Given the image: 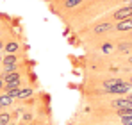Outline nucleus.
<instances>
[{
  "label": "nucleus",
  "instance_id": "nucleus-24",
  "mask_svg": "<svg viewBox=\"0 0 132 125\" xmlns=\"http://www.w3.org/2000/svg\"><path fill=\"white\" fill-rule=\"evenodd\" d=\"M130 84H132V77H130Z\"/></svg>",
  "mask_w": 132,
  "mask_h": 125
},
{
  "label": "nucleus",
  "instance_id": "nucleus-8",
  "mask_svg": "<svg viewBox=\"0 0 132 125\" xmlns=\"http://www.w3.org/2000/svg\"><path fill=\"white\" fill-rule=\"evenodd\" d=\"M13 97H9L7 93H4V95H0V107H9V105L13 104Z\"/></svg>",
  "mask_w": 132,
  "mask_h": 125
},
{
  "label": "nucleus",
  "instance_id": "nucleus-26",
  "mask_svg": "<svg viewBox=\"0 0 132 125\" xmlns=\"http://www.w3.org/2000/svg\"><path fill=\"white\" fill-rule=\"evenodd\" d=\"M25 125H29V123H25Z\"/></svg>",
  "mask_w": 132,
  "mask_h": 125
},
{
  "label": "nucleus",
  "instance_id": "nucleus-1",
  "mask_svg": "<svg viewBox=\"0 0 132 125\" xmlns=\"http://www.w3.org/2000/svg\"><path fill=\"white\" fill-rule=\"evenodd\" d=\"M127 18H132V5H125L121 9H118L114 13V20H127Z\"/></svg>",
  "mask_w": 132,
  "mask_h": 125
},
{
  "label": "nucleus",
  "instance_id": "nucleus-4",
  "mask_svg": "<svg viewBox=\"0 0 132 125\" xmlns=\"http://www.w3.org/2000/svg\"><path fill=\"white\" fill-rule=\"evenodd\" d=\"M112 107L114 109H130L132 107V98L130 97H127V98H118V100H114L112 102Z\"/></svg>",
  "mask_w": 132,
  "mask_h": 125
},
{
  "label": "nucleus",
  "instance_id": "nucleus-28",
  "mask_svg": "<svg viewBox=\"0 0 132 125\" xmlns=\"http://www.w3.org/2000/svg\"><path fill=\"white\" fill-rule=\"evenodd\" d=\"M130 95H132V91H130Z\"/></svg>",
  "mask_w": 132,
  "mask_h": 125
},
{
  "label": "nucleus",
  "instance_id": "nucleus-15",
  "mask_svg": "<svg viewBox=\"0 0 132 125\" xmlns=\"http://www.w3.org/2000/svg\"><path fill=\"white\" fill-rule=\"evenodd\" d=\"M80 2H82V0H66V7H68V9L77 7V5H80Z\"/></svg>",
  "mask_w": 132,
  "mask_h": 125
},
{
  "label": "nucleus",
  "instance_id": "nucleus-9",
  "mask_svg": "<svg viewBox=\"0 0 132 125\" xmlns=\"http://www.w3.org/2000/svg\"><path fill=\"white\" fill-rule=\"evenodd\" d=\"M20 88V81H13V82H5L4 84V91H9V89H18Z\"/></svg>",
  "mask_w": 132,
  "mask_h": 125
},
{
  "label": "nucleus",
  "instance_id": "nucleus-25",
  "mask_svg": "<svg viewBox=\"0 0 132 125\" xmlns=\"http://www.w3.org/2000/svg\"><path fill=\"white\" fill-rule=\"evenodd\" d=\"M127 2H132V0H127Z\"/></svg>",
  "mask_w": 132,
  "mask_h": 125
},
{
  "label": "nucleus",
  "instance_id": "nucleus-2",
  "mask_svg": "<svg viewBox=\"0 0 132 125\" xmlns=\"http://www.w3.org/2000/svg\"><path fill=\"white\" fill-rule=\"evenodd\" d=\"M130 86H132L130 82H121V84H118V86H114V88H111L109 93H114V95H125V93L132 91Z\"/></svg>",
  "mask_w": 132,
  "mask_h": 125
},
{
  "label": "nucleus",
  "instance_id": "nucleus-17",
  "mask_svg": "<svg viewBox=\"0 0 132 125\" xmlns=\"http://www.w3.org/2000/svg\"><path fill=\"white\" fill-rule=\"evenodd\" d=\"M121 123L123 125H132V118H121Z\"/></svg>",
  "mask_w": 132,
  "mask_h": 125
},
{
  "label": "nucleus",
  "instance_id": "nucleus-27",
  "mask_svg": "<svg viewBox=\"0 0 132 125\" xmlns=\"http://www.w3.org/2000/svg\"><path fill=\"white\" fill-rule=\"evenodd\" d=\"M130 5H132V2H130Z\"/></svg>",
  "mask_w": 132,
  "mask_h": 125
},
{
  "label": "nucleus",
  "instance_id": "nucleus-23",
  "mask_svg": "<svg viewBox=\"0 0 132 125\" xmlns=\"http://www.w3.org/2000/svg\"><path fill=\"white\" fill-rule=\"evenodd\" d=\"M130 64H132V57H130Z\"/></svg>",
  "mask_w": 132,
  "mask_h": 125
},
{
  "label": "nucleus",
  "instance_id": "nucleus-20",
  "mask_svg": "<svg viewBox=\"0 0 132 125\" xmlns=\"http://www.w3.org/2000/svg\"><path fill=\"white\" fill-rule=\"evenodd\" d=\"M4 88V81H2V77H0V89Z\"/></svg>",
  "mask_w": 132,
  "mask_h": 125
},
{
  "label": "nucleus",
  "instance_id": "nucleus-18",
  "mask_svg": "<svg viewBox=\"0 0 132 125\" xmlns=\"http://www.w3.org/2000/svg\"><path fill=\"white\" fill-rule=\"evenodd\" d=\"M23 120H25V122H29V120H32V116L27 113V114H23Z\"/></svg>",
  "mask_w": 132,
  "mask_h": 125
},
{
  "label": "nucleus",
  "instance_id": "nucleus-22",
  "mask_svg": "<svg viewBox=\"0 0 132 125\" xmlns=\"http://www.w3.org/2000/svg\"><path fill=\"white\" fill-rule=\"evenodd\" d=\"M7 125H16V123H13V122H11V123H7Z\"/></svg>",
  "mask_w": 132,
  "mask_h": 125
},
{
  "label": "nucleus",
  "instance_id": "nucleus-12",
  "mask_svg": "<svg viewBox=\"0 0 132 125\" xmlns=\"http://www.w3.org/2000/svg\"><path fill=\"white\" fill-rule=\"evenodd\" d=\"M118 114H120L121 118H132V107L130 109H120Z\"/></svg>",
  "mask_w": 132,
  "mask_h": 125
},
{
  "label": "nucleus",
  "instance_id": "nucleus-13",
  "mask_svg": "<svg viewBox=\"0 0 132 125\" xmlns=\"http://www.w3.org/2000/svg\"><path fill=\"white\" fill-rule=\"evenodd\" d=\"M123 81H120V79H111V81H107V82L104 84L107 89H111V88H114V86H118V84H121Z\"/></svg>",
  "mask_w": 132,
  "mask_h": 125
},
{
  "label": "nucleus",
  "instance_id": "nucleus-19",
  "mask_svg": "<svg viewBox=\"0 0 132 125\" xmlns=\"http://www.w3.org/2000/svg\"><path fill=\"white\" fill-rule=\"evenodd\" d=\"M111 50V45H104V52H109Z\"/></svg>",
  "mask_w": 132,
  "mask_h": 125
},
{
  "label": "nucleus",
  "instance_id": "nucleus-16",
  "mask_svg": "<svg viewBox=\"0 0 132 125\" xmlns=\"http://www.w3.org/2000/svg\"><path fill=\"white\" fill-rule=\"evenodd\" d=\"M120 50H121V52H129V45H127V43H121V45H120Z\"/></svg>",
  "mask_w": 132,
  "mask_h": 125
},
{
  "label": "nucleus",
  "instance_id": "nucleus-21",
  "mask_svg": "<svg viewBox=\"0 0 132 125\" xmlns=\"http://www.w3.org/2000/svg\"><path fill=\"white\" fill-rule=\"evenodd\" d=\"M2 48H4V45H2V41H0V50H2Z\"/></svg>",
  "mask_w": 132,
  "mask_h": 125
},
{
  "label": "nucleus",
  "instance_id": "nucleus-3",
  "mask_svg": "<svg viewBox=\"0 0 132 125\" xmlns=\"http://www.w3.org/2000/svg\"><path fill=\"white\" fill-rule=\"evenodd\" d=\"M2 64H4L5 72H14V68H16V57H14V54H7L5 59L2 61Z\"/></svg>",
  "mask_w": 132,
  "mask_h": 125
},
{
  "label": "nucleus",
  "instance_id": "nucleus-6",
  "mask_svg": "<svg viewBox=\"0 0 132 125\" xmlns=\"http://www.w3.org/2000/svg\"><path fill=\"white\" fill-rule=\"evenodd\" d=\"M116 29H118V30H130V29H132V18H127V20L118 21Z\"/></svg>",
  "mask_w": 132,
  "mask_h": 125
},
{
  "label": "nucleus",
  "instance_id": "nucleus-11",
  "mask_svg": "<svg viewBox=\"0 0 132 125\" xmlns=\"http://www.w3.org/2000/svg\"><path fill=\"white\" fill-rule=\"evenodd\" d=\"M30 95H32V89H30V88H25V89H20V93H18L16 98H27V97H30Z\"/></svg>",
  "mask_w": 132,
  "mask_h": 125
},
{
  "label": "nucleus",
  "instance_id": "nucleus-5",
  "mask_svg": "<svg viewBox=\"0 0 132 125\" xmlns=\"http://www.w3.org/2000/svg\"><path fill=\"white\" fill-rule=\"evenodd\" d=\"M2 81H4V84L13 82V81H20V73H16V72H5L2 75Z\"/></svg>",
  "mask_w": 132,
  "mask_h": 125
},
{
  "label": "nucleus",
  "instance_id": "nucleus-10",
  "mask_svg": "<svg viewBox=\"0 0 132 125\" xmlns=\"http://www.w3.org/2000/svg\"><path fill=\"white\" fill-rule=\"evenodd\" d=\"M7 54H14L16 50H18V43H14V41H11V43H7L5 45V48H4Z\"/></svg>",
  "mask_w": 132,
  "mask_h": 125
},
{
  "label": "nucleus",
  "instance_id": "nucleus-7",
  "mask_svg": "<svg viewBox=\"0 0 132 125\" xmlns=\"http://www.w3.org/2000/svg\"><path fill=\"white\" fill-rule=\"evenodd\" d=\"M112 29V23L111 21H105V23H100V25H96L95 27V34H102V32H107Z\"/></svg>",
  "mask_w": 132,
  "mask_h": 125
},
{
  "label": "nucleus",
  "instance_id": "nucleus-14",
  "mask_svg": "<svg viewBox=\"0 0 132 125\" xmlns=\"http://www.w3.org/2000/svg\"><path fill=\"white\" fill-rule=\"evenodd\" d=\"M7 123H11V116H9L7 113L0 114V125H7Z\"/></svg>",
  "mask_w": 132,
  "mask_h": 125
}]
</instances>
